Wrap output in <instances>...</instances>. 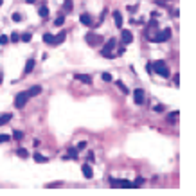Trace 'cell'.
<instances>
[{"mask_svg": "<svg viewBox=\"0 0 196 196\" xmlns=\"http://www.w3.org/2000/svg\"><path fill=\"white\" fill-rule=\"evenodd\" d=\"M133 99H135L137 104H142L144 103V90L142 88H135L133 90Z\"/></svg>", "mask_w": 196, "mask_h": 196, "instance_id": "52a82bcc", "label": "cell"}, {"mask_svg": "<svg viewBox=\"0 0 196 196\" xmlns=\"http://www.w3.org/2000/svg\"><path fill=\"white\" fill-rule=\"evenodd\" d=\"M177 119H178V112H173V114H169L167 121H169V122H177Z\"/></svg>", "mask_w": 196, "mask_h": 196, "instance_id": "484cf974", "label": "cell"}, {"mask_svg": "<svg viewBox=\"0 0 196 196\" xmlns=\"http://www.w3.org/2000/svg\"><path fill=\"white\" fill-rule=\"evenodd\" d=\"M153 110H155V112H164V106H162V104H157Z\"/></svg>", "mask_w": 196, "mask_h": 196, "instance_id": "d590c367", "label": "cell"}, {"mask_svg": "<svg viewBox=\"0 0 196 196\" xmlns=\"http://www.w3.org/2000/svg\"><path fill=\"white\" fill-rule=\"evenodd\" d=\"M7 43H9V36L0 34V45H7Z\"/></svg>", "mask_w": 196, "mask_h": 196, "instance_id": "4316f807", "label": "cell"}, {"mask_svg": "<svg viewBox=\"0 0 196 196\" xmlns=\"http://www.w3.org/2000/svg\"><path fill=\"white\" fill-rule=\"evenodd\" d=\"M7 140H9V135H0V144L2 142H7Z\"/></svg>", "mask_w": 196, "mask_h": 196, "instance_id": "836d02e7", "label": "cell"}, {"mask_svg": "<svg viewBox=\"0 0 196 196\" xmlns=\"http://www.w3.org/2000/svg\"><path fill=\"white\" fill-rule=\"evenodd\" d=\"M13 137L16 138V140H22V138H23V133H22V131H16V130H15V133H13Z\"/></svg>", "mask_w": 196, "mask_h": 196, "instance_id": "1f68e13d", "label": "cell"}, {"mask_svg": "<svg viewBox=\"0 0 196 196\" xmlns=\"http://www.w3.org/2000/svg\"><path fill=\"white\" fill-rule=\"evenodd\" d=\"M25 2H27V4H34L36 0H25Z\"/></svg>", "mask_w": 196, "mask_h": 196, "instance_id": "f35d334b", "label": "cell"}, {"mask_svg": "<svg viewBox=\"0 0 196 196\" xmlns=\"http://www.w3.org/2000/svg\"><path fill=\"white\" fill-rule=\"evenodd\" d=\"M68 157L70 158H78V148H68Z\"/></svg>", "mask_w": 196, "mask_h": 196, "instance_id": "44dd1931", "label": "cell"}, {"mask_svg": "<svg viewBox=\"0 0 196 196\" xmlns=\"http://www.w3.org/2000/svg\"><path fill=\"white\" fill-rule=\"evenodd\" d=\"M86 158H88L90 162H94V160H96V158H94V153H92V151H88V155H86Z\"/></svg>", "mask_w": 196, "mask_h": 196, "instance_id": "8d00e7d4", "label": "cell"}, {"mask_svg": "<svg viewBox=\"0 0 196 196\" xmlns=\"http://www.w3.org/2000/svg\"><path fill=\"white\" fill-rule=\"evenodd\" d=\"M155 74L162 76V78H169V68H167L166 65H162V67H158L157 70H155Z\"/></svg>", "mask_w": 196, "mask_h": 196, "instance_id": "7c38bea8", "label": "cell"}, {"mask_svg": "<svg viewBox=\"0 0 196 196\" xmlns=\"http://www.w3.org/2000/svg\"><path fill=\"white\" fill-rule=\"evenodd\" d=\"M166 2H167V0H166Z\"/></svg>", "mask_w": 196, "mask_h": 196, "instance_id": "60d3db41", "label": "cell"}, {"mask_svg": "<svg viewBox=\"0 0 196 196\" xmlns=\"http://www.w3.org/2000/svg\"><path fill=\"white\" fill-rule=\"evenodd\" d=\"M101 79H103V81H112V76H110L108 72H103V74H101Z\"/></svg>", "mask_w": 196, "mask_h": 196, "instance_id": "4dcf8cb0", "label": "cell"}, {"mask_svg": "<svg viewBox=\"0 0 196 196\" xmlns=\"http://www.w3.org/2000/svg\"><path fill=\"white\" fill-rule=\"evenodd\" d=\"M114 22H115V25H117L119 29L122 27V22H124V20H122V15H121L119 11H115V13H114Z\"/></svg>", "mask_w": 196, "mask_h": 196, "instance_id": "5bb4252c", "label": "cell"}, {"mask_svg": "<svg viewBox=\"0 0 196 196\" xmlns=\"http://www.w3.org/2000/svg\"><path fill=\"white\" fill-rule=\"evenodd\" d=\"M81 171H83V175H85V178H94V169H92V166H88V164H83L81 166Z\"/></svg>", "mask_w": 196, "mask_h": 196, "instance_id": "ba28073f", "label": "cell"}, {"mask_svg": "<svg viewBox=\"0 0 196 196\" xmlns=\"http://www.w3.org/2000/svg\"><path fill=\"white\" fill-rule=\"evenodd\" d=\"M142 184H144V178H142V177H138L135 182H131V185H133V187H140Z\"/></svg>", "mask_w": 196, "mask_h": 196, "instance_id": "d4e9b609", "label": "cell"}, {"mask_svg": "<svg viewBox=\"0 0 196 196\" xmlns=\"http://www.w3.org/2000/svg\"><path fill=\"white\" fill-rule=\"evenodd\" d=\"M34 160H36V162H38V164H45V162H47V160H49V158H45L43 157V155H40V153H34Z\"/></svg>", "mask_w": 196, "mask_h": 196, "instance_id": "ac0fdd59", "label": "cell"}, {"mask_svg": "<svg viewBox=\"0 0 196 196\" xmlns=\"http://www.w3.org/2000/svg\"><path fill=\"white\" fill-rule=\"evenodd\" d=\"M31 38H33V34H31V33H23V34L20 36L22 41H31Z\"/></svg>", "mask_w": 196, "mask_h": 196, "instance_id": "603a6c76", "label": "cell"}, {"mask_svg": "<svg viewBox=\"0 0 196 196\" xmlns=\"http://www.w3.org/2000/svg\"><path fill=\"white\" fill-rule=\"evenodd\" d=\"M65 36H67L65 33H59L58 36H54V45H59V43H63V41H65Z\"/></svg>", "mask_w": 196, "mask_h": 196, "instance_id": "2e32d148", "label": "cell"}, {"mask_svg": "<svg viewBox=\"0 0 196 196\" xmlns=\"http://www.w3.org/2000/svg\"><path fill=\"white\" fill-rule=\"evenodd\" d=\"M58 185H61V182H52V184H47L45 187H49V189H52V187H58Z\"/></svg>", "mask_w": 196, "mask_h": 196, "instance_id": "d6a6232c", "label": "cell"}, {"mask_svg": "<svg viewBox=\"0 0 196 196\" xmlns=\"http://www.w3.org/2000/svg\"><path fill=\"white\" fill-rule=\"evenodd\" d=\"M43 41H45V43H49V45H54V36H52V34H49V33H45V34H43Z\"/></svg>", "mask_w": 196, "mask_h": 196, "instance_id": "e0dca14e", "label": "cell"}, {"mask_svg": "<svg viewBox=\"0 0 196 196\" xmlns=\"http://www.w3.org/2000/svg\"><path fill=\"white\" fill-rule=\"evenodd\" d=\"M85 148H86V142H85V140H83V142H79V144H78V149H85Z\"/></svg>", "mask_w": 196, "mask_h": 196, "instance_id": "e575fe53", "label": "cell"}, {"mask_svg": "<svg viewBox=\"0 0 196 196\" xmlns=\"http://www.w3.org/2000/svg\"><path fill=\"white\" fill-rule=\"evenodd\" d=\"M171 38V29L169 27H166V29H162V33H158V36L155 38V41H166V40Z\"/></svg>", "mask_w": 196, "mask_h": 196, "instance_id": "5b68a950", "label": "cell"}, {"mask_svg": "<svg viewBox=\"0 0 196 196\" xmlns=\"http://www.w3.org/2000/svg\"><path fill=\"white\" fill-rule=\"evenodd\" d=\"M63 11H67V13L72 11V0H65L63 2Z\"/></svg>", "mask_w": 196, "mask_h": 196, "instance_id": "d6986e66", "label": "cell"}, {"mask_svg": "<svg viewBox=\"0 0 196 196\" xmlns=\"http://www.w3.org/2000/svg\"><path fill=\"white\" fill-rule=\"evenodd\" d=\"M117 86H119V88H121V92H122V94H130V90H128V86H126V85H124L122 81H117Z\"/></svg>", "mask_w": 196, "mask_h": 196, "instance_id": "ffe728a7", "label": "cell"}, {"mask_svg": "<svg viewBox=\"0 0 196 196\" xmlns=\"http://www.w3.org/2000/svg\"><path fill=\"white\" fill-rule=\"evenodd\" d=\"M0 5H2V0H0Z\"/></svg>", "mask_w": 196, "mask_h": 196, "instance_id": "ab89813d", "label": "cell"}, {"mask_svg": "<svg viewBox=\"0 0 196 196\" xmlns=\"http://www.w3.org/2000/svg\"><path fill=\"white\" fill-rule=\"evenodd\" d=\"M74 78L78 79V81H83V83H86V85H90V83H92V76H90V74H76Z\"/></svg>", "mask_w": 196, "mask_h": 196, "instance_id": "9c48e42d", "label": "cell"}, {"mask_svg": "<svg viewBox=\"0 0 196 196\" xmlns=\"http://www.w3.org/2000/svg\"><path fill=\"white\" fill-rule=\"evenodd\" d=\"M2 81H4V74L0 72V85H2Z\"/></svg>", "mask_w": 196, "mask_h": 196, "instance_id": "74e56055", "label": "cell"}, {"mask_svg": "<svg viewBox=\"0 0 196 196\" xmlns=\"http://www.w3.org/2000/svg\"><path fill=\"white\" fill-rule=\"evenodd\" d=\"M79 22L83 25H92V16L88 13H83V15H79Z\"/></svg>", "mask_w": 196, "mask_h": 196, "instance_id": "30bf717a", "label": "cell"}, {"mask_svg": "<svg viewBox=\"0 0 196 196\" xmlns=\"http://www.w3.org/2000/svg\"><path fill=\"white\" fill-rule=\"evenodd\" d=\"M121 40H122V43H124V45H130V43H131V40H133V34H131L128 29H122V33H121Z\"/></svg>", "mask_w": 196, "mask_h": 196, "instance_id": "8992f818", "label": "cell"}, {"mask_svg": "<svg viewBox=\"0 0 196 196\" xmlns=\"http://www.w3.org/2000/svg\"><path fill=\"white\" fill-rule=\"evenodd\" d=\"M33 68H34V59L29 58L25 61V68H23V74H31L33 72Z\"/></svg>", "mask_w": 196, "mask_h": 196, "instance_id": "8fae6325", "label": "cell"}, {"mask_svg": "<svg viewBox=\"0 0 196 196\" xmlns=\"http://www.w3.org/2000/svg\"><path fill=\"white\" fill-rule=\"evenodd\" d=\"M38 15L41 18H47V16H49V7H47V5H41L38 9Z\"/></svg>", "mask_w": 196, "mask_h": 196, "instance_id": "9a60e30c", "label": "cell"}, {"mask_svg": "<svg viewBox=\"0 0 196 196\" xmlns=\"http://www.w3.org/2000/svg\"><path fill=\"white\" fill-rule=\"evenodd\" d=\"M115 45H117L115 38H110L106 43H104V47L101 49V54H103L104 58H114V56H112V51L115 49Z\"/></svg>", "mask_w": 196, "mask_h": 196, "instance_id": "6da1fadb", "label": "cell"}, {"mask_svg": "<svg viewBox=\"0 0 196 196\" xmlns=\"http://www.w3.org/2000/svg\"><path fill=\"white\" fill-rule=\"evenodd\" d=\"M9 41H13V43H18V41H20V36L16 34V33H13V34L9 36Z\"/></svg>", "mask_w": 196, "mask_h": 196, "instance_id": "83f0119b", "label": "cell"}, {"mask_svg": "<svg viewBox=\"0 0 196 196\" xmlns=\"http://www.w3.org/2000/svg\"><path fill=\"white\" fill-rule=\"evenodd\" d=\"M110 185H112V187H117V185H119V187H124V189L133 187L130 180H115V178H110Z\"/></svg>", "mask_w": 196, "mask_h": 196, "instance_id": "3957f363", "label": "cell"}, {"mask_svg": "<svg viewBox=\"0 0 196 196\" xmlns=\"http://www.w3.org/2000/svg\"><path fill=\"white\" fill-rule=\"evenodd\" d=\"M27 94H29V97H34V96H38V94H41V86H40V85H34L31 90H27Z\"/></svg>", "mask_w": 196, "mask_h": 196, "instance_id": "4fadbf2b", "label": "cell"}, {"mask_svg": "<svg viewBox=\"0 0 196 196\" xmlns=\"http://www.w3.org/2000/svg\"><path fill=\"white\" fill-rule=\"evenodd\" d=\"M85 40H86V41H88V45H92V47H96V45H99V43H103V38L97 36V34H94V33H88V34L85 36Z\"/></svg>", "mask_w": 196, "mask_h": 196, "instance_id": "277c9868", "label": "cell"}, {"mask_svg": "<svg viewBox=\"0 0 196 196\" xmlns=\"http://www.w3.org/2000/svg\"><path fill=\"white\" fill-rule=\"evenodd\" d=\"M16 153H18L20 157H23V158H27V157H29V153H27V149H23V148H18V149H16Z\"/></svg>", "mask_w": 196, "mask_h": 196, "instance_id": "cb8c5ba5", "label": "cell"}, {"mask_svg": "<svg viewBox=\"0 0 196 196\" xmlns=\"http://www.w3.org/2000/svg\"><path fill=\"white\" fill-rule=\"evenodd\" d=\"M11 18H13V22H22V20H23V16H22L20 13H15V15H13Z\"/></svg>", "mask_w": 196, "mask_h": 196, "instance_id": "f546056e", "label": "cell"}, {"mask_svg": "<svg viewBox=\"0 0 196 196\" xmlns=\"http://www.w3.org/2000/svg\"><path fill=\"white\" fill-rule=\"evenodd\" d=\"M9 121H11V114H4V115L0 117V126L5 124V122H9Z\"/></svg>", "mask_w": 196, "mask_h": 196, "instance_id": "7402d4cb", "label": "cell"}, {"mask_svg": "<svg viewBox=\"0 0 196 196\" xmlns=\"http://www.w3.org/2000/svg\"><path fill=\"white\" fill-rule=\"evenodd\" d=\"M27 99H29V94H27V92L16 94V97H15V106H16V108H23L25 103H27Z\"/></svg>", "mask_w": 196, "mask_h": 196, "instance_id": "7a4b0ae2", "label": "cell"}, {"mask_svg": "<svg viewBox=\"0 0 196 196\" xmlns=\"http://www.w3.org/2000/svg\"><path fill=\"white\" fill-rule=\"evenodd\" d=\"M63 23H65V16H58V18L54 20V25H63Z\"/></svg>", "mask_w": 196, "mask_h": 196, "instance_id": "f1b7e54d", "label": "cell"}]
</instances>
